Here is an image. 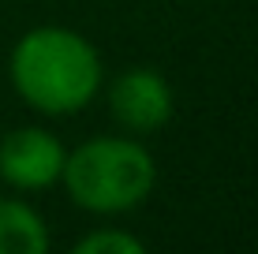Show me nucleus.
Segmentation results:
<instances>
[{
  "instance_id": "4",
  "label": "nucleus",
  "mask_w": 258,
  "mask_h": 254,
  "mask_svg": "<svg viewBox=\"0 0 258 254\" xmlns=\"http://www.w3.org/2000/svg\"><path fill=\"white\" fill-rule=\"evenodd\" d=\"M172 86L161 71L154 67H131L120 71L109 86V112L120 127L135 131V135H150L161 131L172 120Z\"/></svg>"
},
{
  "instance_id": "5",
  "label": "nucleus",
  "mask_w": 258,
  "mask_h": 254,
  "mask_svg": "<svg viewBox=\"0 0 258 254\" xmlns=\"http://www.w3.org/2000/svg\"><path fill=\"white\" fill-rule=\"evenodd\" d=\"M52 247L49 228L34 206L0 198V254H45Z\"/></svg>"
},
{
  "instance_id": "3",
  "label": "nucleus",
  "mask_w": 258,
  "mask_h": 254,
  "mask_svg": "<svg viewBox=\"0 0 258 254\" xmlns=\"http://www.w3.org/2000/svg\"><path fill=\"white\" fill-rule=\"evenodd\" d=\"M64 142L45 127H15L0 138V180L15 191H45L60 183Z\"/></svg>"
},
{
  "instance_id": "2",
  "label": "nucleus",
  "mask_w": 258,
  "mask_h": 254,
  "mask_svg": "<svg viewBox=\"0 0 258 254\" xmlns=\"http://www.w3.org/2000/svg\"><path fill=\"white\" fill-rule=\"evenodd\" d=\"M60 180H64L71 202L79 209L97 217H112V213H127V209L142 206L154 195L157 164H154V153L135 138L101 135L75 146L64 157Z\"/></svg>"
},
{
  "instance_id": "6",
  "label": "nucleus",
  "mask_w": 258,
  "mask_h": 254,
  "mask_svg": "<svg viewBox=\"0 0 258 254\" xmlns=\"http://www.w3.org/2000/svg\"><path fill=\"white\" fill-rule=\"evenodd\" d=\"M142 239L120 232V228H97L75 243V254H142Z\"/></svg>"
},
{
  "instance_id": "1",
  "label": "nucleus",
  "mask_w": 258,
  "mask_h": 254,
  "mask_svg": "<svg viewBox=\"0 0 258 254\" xmlns=\"http://www.w3.org/2000/svg\"><path fill=\"white\" fill-rule=\"evenodd\" d=\"M12 86L45 116H75L101 90V56L68 26H34L12 49Z\"/></svg>"
}]
</instances>
